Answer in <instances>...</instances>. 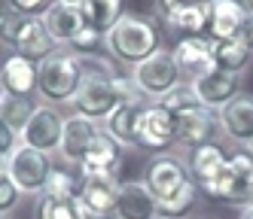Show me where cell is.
Instances as JSON below:
<instances>
[{
	"instance_id": "cell-26",
	"label": "cell",
	"mask_w": 253,
	"mask_h": 219,
	"mask_svg": "<svg viewBox=\"0 0 253 219\" xmlns=\"http://www.w3.org/2000/svg\"><path fill=\"white\" fill-rule=\"evenodd\" d=\"M250 49L241 40H223V43H213V61L216 70H226V73H241L250 64Z\"/></svg>"
},
{
	"instance_id": "cell-32",
	"label": "cell",
	"mask_w": 253,
	"mask_h": 219,
	"mask_svg": "<svg viewBox=\"0 0 253 219\" xmlns=\"http://www.w3.org/2000/svg\"><path fill=\"white\" fill-rule=\"evenodd\" d=\"M162 104H165L174 116H180V113H186V110H195V107H202V101L195 98V91H192V85H186V82H180L177 88H171L165 98H162Z\"/></svg>"
},
{
	"instance_id": "cell-21",
	"label": "cell",
	"mask_w": 253,
	"mask_h": 219,
	"mask_svg": "<svg viewBox=\"0 0 253 219\" xmlns=\"http://www.w3.org/2000/svg\"><path fill=\"white\" fill-rule=\"evenodd\" d=\"M43 25L49 28L52 40H55V43H67V46L85 28L83 12H80V3H55V6L43 15Z\"/></svg>"
},
{
	"instance_id": "cell-41",
	"label": "cell",
	"mask_w": 253,
	"mask_h": 219,
	"mask_svg": "<svg viewBox=\"0 0 253 219\" xmlns=\"http://www.w3.org/2000/svg\"><path fill=\"white\" fill-rule=\"evenodd\" d=\"M238 219H253V204H244V210H241Z\"/></svg>"
},
{
	"instance_id": "cell-45",
	"label": "cell",
	"mask_w": 253,
	"mask_h": 219,
	"mask_svg": "<svg viewBox=\"0 0 253 219\" xmlns=\"http://www.w3.org/2000/svg\"><path fill=\"white\" fill-rule=\"evenodd\" d=\"M55 3H80V0H55Z\"/></svg>"
},
{
	"instance_id": "cell-29",
	"label": "cell",
	"mask_w": 253,
	"mask_h": 219,
	"mask_svg": "<svg viewBox=\"0 0 253 219\" xmlns=\"http://www.w3.org/2000/svg\"><path fill=\"white\" fill-rule=\"evenodd\" d=\"M80 195V180L67 171H52L49 180H46V189H43V198H52V201H74Z\"/></svg>"
},
{
	"instance_id": "cell-46",
	"label": "cell",
	"mask_w": 253,
	"mask_h": 219,
	"mask_svg": "<svg viewBox=\"0 0 253 219\" xmlns=\"http://www.w3.org/2000/svg\"><path fill=\"white\" fill-rule=\"evenodd\" d=\"M247 149H250V152H253V140H250V143H247Z\"/></svg>"
},
{
	"instance_id": "cell-43",
	"label": "cell",
	"mask_w": 253,
	"mask_h": 219,
	"mask_svg": "<svg viewBox=\"0 0 253 219\" xmlns=\"http://www.w3.org/2000/svg\"><path fill=\"white\" fill-rule=\"evenodd\" d=\"M244 6H247V12L253 15V0H244Z\"/></svg>"
},
{
	"instance_id": "cell-23",
	"label": "cell",
	"mask_w": 253,
	"mask_h": 219,
	"mask_svg": "<svg viewBox=\"0 0 253 219\" xmlns=\"http://www.w3.org/2000/svg\"><path fill=\"white\" fill-rule=\"evenodd\" d=\"M229 155L220 149L216 143H208V146H198V149L189 152V171H192V180L198 182V189L208 186L211 180L220 177V171L226 168Z\"/></svg>"
},
{
	"instance_id": "cell-27",
	"label": "cell",
	"mask_w": 253,
	"mask_h": 219,
	"mask_svg": "<svg viewBox=\"0 0 253 219\" xmlns=\"http://www.w3.org/2000/svg\"><path fill=\"white\" fill-rule=\"evenodd\" d=\"M165 25L180 31L183 36H208V3L183 9V12H174V15L165 18Z\"/></svg>"
},
{
	"instance_id": "cell-7",
	"label": "cell",
	"mask_w": 253,
	"mask_h": 219,
	"mask_svg": "<svg viewBox=\"0 0 253 219\" xmlns=\"http://www.w3.org/2000/svg\"><path fill=\"white\" fill-rule=\"evenodd\" d=\"M116 198H119V180L116 177H80V195L77 204L83 219H110L116 213Z\"/></svg>"
},
{
	"instance_id": "cell-13",
	"label": "cell",
	"mask_w": 253,
	"mask_h": 219,
	"mask_svg": "<svg viewBox=\"0 0 253 219\" xmlns=\"http://www.w3.org/2000/svg\"><path fill=\"white\" fill-rule=\"evenodd\" d=\"M244 18H247V6L241 0H208V34L213 43L238 40Z\"/></svg>"
},
{
	"instance_id": "cell-25",
	"label": "cell",
	"mask_w": 253,
	"mask_h": 219,
	"mask_svg": "<svg viewBox=\"0 0 253 219\" xmlns=\"http://www.w3.org/2000/svg\"><path fill=\"white\" fill-rule=\"evenodd\" d=\"M195 201H198V182L189 177L171 198L159 201V216H162V219H183V216L195 207Z\"/></svg>"
},
{
	"instance_id": "cell-12",
	"label": "cell",
	"mask_w": 253,
	"mask_h": 219,
	"mask_svg": "<svg viewBox=\"0 0 253 219\" xmlns=\"http://www.w3.org/2000/svg\"><path fill=\"white\" fill-rule=\"evenodd\" d=\"M186 180H189L186 164L180 161L177 155H165V152L156 155V158L147 164V177H143V182H147V189L156 195V201L171 198Z\"/></svg>"
},
{
	"instance_id": "cell-16",
	"label": "cell",
	"mask_w": 253,
	"mask_h": 219,
	"mask_svg": "<svg viewBox=\"0 0 253 219\" xmlns=\"http://www.w3.org/2000/svg\"><path fill=\"white\" fill-rule=\"evenodd\" d=\"M216 116H220V128L229 140L241 146L253 140V95H235Z\"/></svg>"
},
{
	"instance_id": "cell-39",
	"label": "cell",
	"mask_w": 253,
	"mask_h": 219,
	"mask_svg": "<svg viewBox=\"0 0 253 219\" xmlns=\"http://www.w3.org/2000/svg\"><path fill=\"white\" fill-rule=\"evenodd\" d=\"M238 40L253 52V15L247 12V18H244V25H241V34H238Z\"/></svg>"
},
{
	"instance_id": "cell-28",
	"label": "cell",
	"mask_w": 253,
	"mask_h": 219,
	"mask_svg": "<svg viewBox=\"0 0 253 219\" xmlns=\"http://www.w3.org/2000/svg\"><path fill=\"white\" fill-rule=\"evenodd\" d=\"M34 110H37V104H34L31 98H12V95H6L3 101H0V119H3L15 134H22V128L31 122Z\"/></svg>"
},
{
	"instance_id": "cell-19",
	"label": "cell",
	"mask_w": 253,
	"mask_h": 219,
	"mask_svg": "<svg viewBox=\"0 0 253 219\" xmlns=\"http://www.w3.org/2000/svg\"><path fill=\"white\" fill-rule=\"evenodd\" d=\"M101 134L98 122L85 119V116H70L64 119V134H61V155L70 161V164H80L88 152V146L95 143V137Z\"/></svg>"
},
{
	"instance_id": "cell-36",
	"label": "cell",
	"mask_w": 253,
	"mask_h": 219,
	"mask_svg": "<svg viewBox=\"0 0 253 219\" xmlns=\"http://www.w3.org/2000/svg\"><path fill=\"white\" fill-rule=\"evenodd\" d=\"M52 6H55V0H12V12L25 18H43Z\"/></svg>"
},
{
	"instance_id": "cell-24",
	"label": "cell",
	"mask_w": 253,
	"mask_h": 219,
	"mask_svg": "<svg viewBox=\"0 0 253 219\" xmlns=\"http://www.w3.org/2000/svg\"><path fill=\"white\" fill-rule=\"evenodd\" d=\"M80 12H83L85 28H92L104 36L110 34V28L125 15L122 0H80Z\"/></svg>"
},
{
	"instance_id": "cell-34",
	"label": "cell",
	"mask_w": 253,
	"mask_h": 219,
	"mask_svg": "<svg viewBox=\"0 0 253 219\" xmlns=\"http://www.w3.org/2000/svg\"><path fill=\"white\" fill-rule=\"evenodd\" d=\"M101 43H104V34H98L92 28H83L74 40H70V49H74V55H88V52H98Z\"/></svg>"
},
{
	"instance_id": "cell-17",
	"label": "cell",
	"mask_w": 253,
	"mask_h": 219,
	"mask_svg": "<svg viewBox=\"0 0 253 219\" xmlns=\"http://www.w3.org/2000/svg\"><path fill=\"white\" fill-rule=\"evenodd\" d=\"M122 152H125V146H122L119 140H113L107 131H101V134L95 137V143L88 146L85 158L80 161L83 177H95V174L116 177V168L122 164Z\"/></svg>"
},
{
	"instance_id": "cell-1",
	"label": "cell",
	"mask_w": 253,
	"mask_h": 219,
	"mask_svg": "<svg viewBox=\"0 0 253 219\" xmlns=\"http://www.w3.org/2000/svg\"><path fill=\"white\" fill-rule=\"evenodd\" d=\"M104 46L116 61L140 64L153 52H159V25L150 15H128L125 12L110 28V34L104 36Z\"/></svg>"
},
{
	"instance_id": "cell-20",
	"label": "cell",
	"mask_w": 253,
	"mask_h": 219,
	"mask_svg": "<svg viewBox=\"0 0 253 219\" xmlns=\"http://www.w3.org/2000/svg\"><path fill=\"white\" fill-rule=\"evenodd\" d=\"M140 113H143V101H125L119 104L110 116L104 119V131L110 134L113 140H119L122 146H137V122H140Z\"/></svg>"
},
{
	"instance_id": "cell-11",
	"label": "cell",
	"mask_w": 253,
	"mask_h": 219,
	"mask_svg": "<svg viewBox=\"0 0 253 219\" xmlns=\"http://www.w3.org/2000/svg\"><path fill=\"white\" fill-rule=\"evenodd\" d=\"M216 131H220V116L208 107H195L177 116V143L186 149H198V146L213 143Z\"/></svg>"
},
{
	"instance_id": "cell-42",
	"label": "cell",
	"mask_w": 253,
	"mask_h": 219,
	"mask_svg": "<svg viewBox=\"0 0 253 219\" xmlns=\"http://www.w3.org/2000/svg\"><path fill=\"white\" fill-rule=\"evenodd\" d=\"M6 98V88H3V76H0V101Z\"/></svg>"
},
{
	"instance_id": "cell-35",
	"label": "cell",
	"mask_w": 253,
	"mask_h": 219,
	"mask_svg": "<svg viewBox=\"0 0 253 219\" xmlns=\"http://www.w3.org/2000/svg\"><path fill=\"white\" fill-rule=\"evenodd\" d=\"M19 198H22V189L15 186V180L3 171V174H0V213L12 210L15 204H19Z\"/></svg>"
},
{
	"instance_id": "cell-40",
	"label": "cell",
	"mask_w": 253,
	"mask_h": 219,
	"mask_svg": "<svg viewBox=\"0 0 253 219\" xmlns=\"http://www.w3.org/2000/svg\"><path fill=\"white\" fill-rule=\"evenodd\" d=\"M9 12H12V0H0V22H3Z\"/></svg>"
},
{
	"instance_id": "cell-30",
	"label": "cell",
	"mask_w": 253,
	"mask_h": 219,
	"mask_svg": "<svg viewBox=\"0 0 253 219\" xmlns=\"http://www.w3.org/2000/svg\"><path fill=\"white\" fill-rule=\"evenodd\" d=\"M77 61H80V67L85 73V79H116L119 76L116 67H113V61L104 58V55H98V52L77 55Z\"/></svg>"
},
{
	"instance_id": "cell-44",
	"label": "cell",
	"mask_w": 253,
	"mask_h": 219,
	"mask_svg": "<svg viewBox=\"0 0 253 219\" xmlns=\"http://www.w3.org/2000/svg\"><path fill=\"white\" fill-rule=\"evenodd\" d=\"M247 204H253V182H250V195H247Z\"/></svg>"
},
{
	"instance_id": "cell-10",
	"label": "cell",
	"mask_w": 253,
	"mask_h": 219,
	"mask_svg": "<svg viewBox=\"0 0 253 219\" xmlns=\"http://www.w3.org/2000/svg\"><path fill=\"white\" fill-rule=\"evenodd\" d=\"M174 61L180 73L189 79H202L216 70L213 61V40L211 36H180L174 46Z\"/></svg>"
},
{
	"instance_id": "cell-2",
	"label": "cell",
	"mask_w": 253,
	"mask_h": 219,
	"mask_svg": "<svg viewBox=\"0 0 253 219\" xmlns=\"http://www.w3.org/2000/svg\"><path fill=\"white\" fill-rule=\"evenodd\" d=\"M140 91L134 85V79H85L77 91V98L70 101L77 110V116H85L92 122H104L113 110L125 101H137Z\"/></svg>"
},
{
	"instance_id": "cell-3",
	"label": "cell",
	"mask_w": 253,
	"mask_h": 219,
	"mask_svg": "<svg viewBox=\"0 0 253 219\" xmlns=\"http://www.w3.org/2000/svg\"><path fill=\"white\" fill-rule=\"evenodd\" d=\"M85 82V73L77 61V55H64V52H55L52 58H46L40 64V82H37V91L52 101V104H61V101H74L80 85Z\"/></svg>"
},
{
	"instance_id": "cell-18",
	"label": "cell",
	"mask_w": 253,
	"mask_h": 219,
	"mask_svg": "<svg viewBox=\"0 0 253 219\" xmlns=\"http://www.w3.org/2000/svg\"><path fill=\"white\" fill-rule=\"evenodd\" d=\"M0 76H3V88L6 95L12 98H31L37 91V82H40V64L25 58V55H9L0 67Z\"/></svg>"
},
{
	"instance_id": "cell-9",
	"label": "cell",
	"mask_w": 253,
	"mask_h": 219,
	"mask_svg": "<svg viewBox=\"0 0 253 219\" xmlns=\"http://www.w3.org/2000/svg\"><path fill=\"white\" fill-rule=\"evenodd\" d=\"M61 134H64V119L55 107H37L34 110L31 122L22 128V146H31V149H40V152H52V149H61Z\"/></svg>"
},
{
	"instance_id": "cell-33",
	"label": "cell",
	"mask_w": 253,
	"mask_h": 219,
	"mask_svg": "<svg viewBox=\"0 0 253 219\" xmlns=\"http://www.w3.org/2000/svg\"><path fill=\"white\" fill-rule=\"evenodd\" d=\"M25 25H28V18H25V15L9 12V15L3 18V22H0V43L9 46V49H15V46H19V40H22Z\"/></svg>"
},
{
	"instance_id": "cell-4",
	"label": "cell",
	"mask_w": 253,
	"mask_h": 219,
	"mask_svg": "<svg viewBox=\"0 0 253 219\" xmlns=\"http://www.w3.org/2000/svg\"><path fill=\"white\" fill-rule=\"evenodd\" d=\"M250 182H253V152L244 146L235 155H229L220 177L202 186V192L213 201H226V204H247Z\"/></svg>"
},
{
	"instance_id": "cell-15",
	"label": "cell",
	"mask_w": 253,
	"mask_h": 219,
	"mask_svg": "<svg viewBox=\"0 0 253 219\" xmlns=\"http://www.w3.org/2000/svg\"><path fill=\"white\" fill-rule=\"evenodd\" d=\"M189 85L195 91V98L202 101V107H208V110H223L235 95H241L238 91L241 76L238 73H226V70H213L202 79H192Z\"/></svg>"
},
{
	"instance_id": "cell-38",
	"label": "cell",
	"mask_w": 253,
	"mask_h": 219,
	"mask_svg": "<svg viewBox=\"0 0 253 219\" xmlns=\"http://www.w3.org/2000/svg\"><path fill=\"white\" fill-rule=\"evenodd\" d=\"M15 149H19V134L0 119V158H9Z\"/></svg>"
},
{
	"instance_id": "cell-22",
	"label": "cell",
	"mask_w": 253,
	"mask_h": 219,
	"mask_svg": "<svg viewBox=\"0 0 253 219\" xmlns=\"http://www.w3.org/2000/svg\"><path fill=\"white\" fill-rule=\"evenodd\" d=\"M15 52L25 55V58H31V61H37V64L55 55V40H52L49 28L43 25V18H28V25L22 31V40H19V46H15Z\"/></svg>"
},
{
	"instance_id": "cell-31",
	"label": "cell",
	"mask_w": 253,
	"mask_h": 219,
	"mask_svg": "<svg viewBox=\"0 0 253 219\" xmlns=\"http://www.w3.org/2000/svg\"><path fill=\"white\" fill-rule=\"evenodd\" d=\"M37 216H40V219H83L77 198H74V201H52V198H40V204H37Z\"/></svg>"
},
{
	"instance_id": "cell-5",
	"label": "cell",
	"mask_w": 253,
	"mask_h": 219,
	"mask_svg": "<svg viewBox=\"0 0 253 219\" xmlns=\"http://www.w3.org/2000/svg\"><path fill=\"white\" fill-rule=\"evenodd\" d=\"M131 79H134V85H137L140 95L162 101L171 88L180 85L183 73H180V67H177V61H174V52L159 49V52L150 55V58H143L140 64H134Z\"/></svg>"
},
{
	"instance_id": "cell-37",
	"label": "cell",
	"mask_w": 253,
	"mask_h": 219,
	"mask_svg": "<svg viewBox=\"0 0 253 219\" xmlns=\"http://www.w3.org/2000/svg\"><path fill=\"white\" fill-rule=\"evenodd\" d=\"M208 0H156V12H159V18L165 22L168 15H174V12H183V9H192V6H205Z\"/></svg>"
},
{
	"instance_id": "cell-14",
	"label": "cell",
	"mask_w": 253,
	"mask_h": 219,
	"mask_svg": "<svg viewBox=\"0 0 253 219\" xmlns=\"http://www.w3.org/2000/svg\"><path fill=\"white\" fill-rule=\"evenodd\" d=\"M116 219H159V201L140 180H125L119 182V198H116Z\"/></svg>"
},
{
	"instance_id": "cell-8",
	"label": "cell",
	"mask_w": 253,
	"mask_h": 219,
	"mask_svg": "<svg viewBox=\"0 0 253 219\" xmlns=\"http://www.w3.org/2000/svg\"><path fill=\"white\" fill-rule=\"evenodd\" d=\"M52 171H55V164H52L49 152L31 149V146H22V143L9 155V168H6V174L15 180V186L22 192H31V195L46 189V180Z\"/></svg>"
},
{
	"instance_id": "cell-6",
	"label": "cell",
	"mask_w": 253,
	"mask_h": 219,
	"mask_svg": "<svg viewBox=\"0 0 253 219\" xmlns=\"http://www.w3.org/2000/svg\"><path fill=\"white\" fill-rule=\"evenodd\" d=\"M171 143H177V116L162 101L143 104V113L137 122V146L162 152Z\"/></svg>"
}]
</instances>
